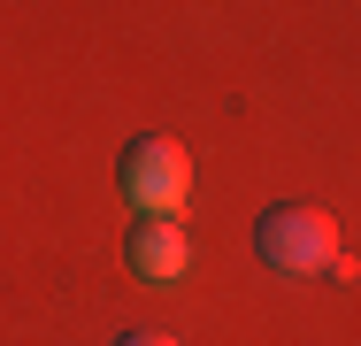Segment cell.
<instances>
[{"instance_id":"6da1fadb","label":"cell","mask_w":361,"mask_h":346,"mask_svg":"<svg viewBox=\"0 0 361 346\" xmlns=\"http://www.w3.org/2000/svg\"><path fill=\"white\" fill-rule=\"evenodd\" d=\"M254 254H262V270L307 285V277H323L338 262V223L307 201H277V208H262V223H254Z\"/></svg>"},{"instance_id":"7a4b0ae2","label":"cell","mask_w":361,"mask_h":346,"mask_svg":"<svg viewBox=\"0 0 361 346\" xmlns=\"http://www.w3.org/2000/svg\"><path fill=\"white\" fill-rule=\"evenodd\" d=\"M116 185H123L131 215H185V201H192V154L169 131H139V138H123Z\"/></svg>"},{"instance_id":"3957f363","label":"cell","mask_w":361,"mask_h":346,"mask_svg":"<svg viewBox=\"0 0 361 346\" xmlns=\"http://www.w3.org/2000/svg\"><path fill=\"white\" fill-rule=\"evenodd\" d=\"M123 270L139 277V285H177V277L192 270L185 223H177V215H139V223L123 231Z\"/></svg>"},{"instance_id":"277c9868","label":"cell","mask_w":361,"mask_h":346,"mask_svg":"<svg viewBox=\"0 0 361 346\" xmlns=\"http://www.w3.org/2000/svg\"><path fill=\"white\" fill-rule=\"evenodd\" d=\"M116 346H177V339H169V331H123Z\"/></svg>"}]
</instances>
